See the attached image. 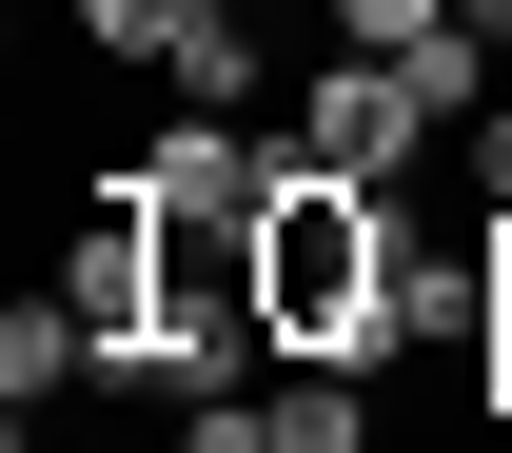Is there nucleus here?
<instances>
[{"label":"nucleus","instance_id":"f257e3e1","mask_svg":"<svg viewBox=\"0 0 512 453\" xmlns=\"http://www.w3.org/2000/svg\"><path fill=\"white\" fill-rule=\"evenodd\" d=\"M256 296H276V355H335V375H375L394 355V197L296 158L276 217H256Z\"/></svg>","mask_w":512,"mask_h":453},{"label":"nucleus","instance_id":"39448f33","mask_svg":"<svg viewBox=\"0 0 512 453\" xmlns=\"http://www.w3.org/2000/svg\"><path fill=\"white\" fill-rule=\"evenodd\" d=\"M335 40H355V60H434L453 0H335Z\"/></svg>","mask_w":512,"mask_h":453},{"label":"nucleus","instance_id":"7ed1b4c3","mask_svg":"<svg viewBox=\"0 0 512 453\" xmlns=\"http://www.w3.org/2000/svg\"><path fill=\"white\" fill-rule=\"evenodd\" d=\"M276 178H296V158L237 138V119H197V99H178V138L138 158V197H197V217H276Z\"/></svg>","mask_w":512,"mask_h":453},{"label":"nucleus","instance_id":"6e6552de","mask_svg":"<svg viewBox=\"0 0 512 453\" xmlns=\"http://www.w3.org/2000/svg\"><path fill=\"white\" fill-rule=\"evenodd\" d=\"M453 20H473V40H493V60H512V0H453Z\"/></svg>","mask_w":512,"mask_h":453},{"label":"nucleus","instance_id":"20e7f679","mask_svg":"<svg viewBox=\"0 0 512 453\" xmlns=\"http://www.w3.org/2000/svg\"><path fill=\"white\" fill-rule=\"evenodd\" d=\"M256 414H276V453H375V375H335V355H296Z\"/></svg>","mask_w":512,"mask_h":453},{"label":"nucleus","instance_id":"0eeeda50","mask_svg":"<svg viewBox=\"0 0 512 453\" xmlns=\"http://www.w3.org/2000/svg\"><path fill=\"white\" fill-rule=\"evenodd\" d=\"M473 217H512V99L473 119Z\"/></svg>","mask_w":512,"mask_h":453},{"label":"nucleus","instance_id":"423d86ee","mask_svg":"<svg viewBox=\"0 0 512 453\" xmlns=\"http://www.w3.org/2000/svg\"><path fill=\"white\" fill-rule=\"evenodd\" d=\"M493 237V335H473V375H493V414H512V217H473Z\"/></svg>","mask_w":512,"mask_h":453},{"label":"nucleus","instance_id":"f03ea898","mask_svg":"<svg viewBox=\"0 0 512 453\" xmlns=\"http://www.w3.org/2000/svg\"><path fill=\"white\" fill-rule=\"evenodd\" d=\"M434 138H453V119H434L394 60H355V40H335V60H316V99H296V158H335V178H414Z\"/></svg>","mask_w":512,"mask_h":453}]
</instances>
